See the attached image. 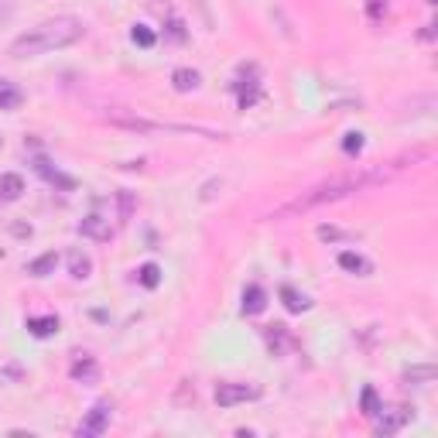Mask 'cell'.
Here are the masks:
<instances>
[{
	"label": "cell",
	"mask_w": 438,
	"mask_h": 438,
	"mask_svg": "<svg viewBox=\"0 0 438 438\" xmlns=\"http://www.w3.org/2000/svg\"><path fill=\"white\" fill-rule=\"evenodd\" d=\"M363 144H366V141H363L360 130H349V134H346V141H342V151H346V155H360Z\"/></svg>",
	"instance_id": "obj_22"
},
{
	"label": "cell",
	"mask_w": 438,
	"mask_h": 438,
	"mask_svg": "<svg viewBox=\"0 0 438 438\" xmlns=\"http://www.w3.org/2000/svg\"><path fill=\"white\" fill-rule=\"evenodd\" d=\"M27 333L38 335V339H49L58 333V315H38V318H27Z\"/></svg>",
	"instance_id": "obj_12"
},
{
	"label": "cell",
	"mask_w": 438,
	"mask_h": 438,
	"mask_svg": "<svg viewBox=\"0 0 438 438\" xmlns=\"http://www.w3.org/2000/svg\"><path fill=\"white\" fill-rule=\"evenodd\" d=\"M79 233L86 236V240H96V243H106L110 236H113V226H110V219L106 216H86L82 223H79Z\"/></svg>",
	"instance_id": "obj_6"
},
{
	"label": "cell",
	"mask_w": 438,
	"mask_h": 438,
	"mask_svg": "<svg viewBox=\"0 0 438 438\" xmlns=\"http://www.w3.org/2000/svg\"><path fill=\"white\" fill-rule=\"evenodd\" d=\"M69 373H72V380H79V384H96L100 380V366H96V360H89V356L72 363Z\"/></svg>",
	"instance_id": "obj_10"
},
{
	"label": "cell",
	"mask_w": 438,
	"mask_h": 438,
	"mask_svg": "<svg viewBox=\"0 0 438 438\" xmlns=\"http://www.w3.org/2000/svg\"><path fill=\"white\" fill-rule=\"evenodd\" d=\"M38 172H41L45 179L52 181V185H58V188H65V192H72V188H76V181L69 179V175H62L58 168H52V165H49V161H41V157H38Z\"/></svg>",
	"instance_id": "obj_15"
},
{
	"label": "cell",
	"mask_w": 438,
	"mask_h": 438,
	"mask_svg": "<svg viewBox=\"0 0 438 438\" xmlns=\"http://www.w3.org/2000/svg\"><path fill=\"white\" fill-rule=\"evenodd\" d=\"M428 4H438V0H428Z\"/></svg>",
	"instance_id": "obj_28"
},
{
	"label": "cell",
	"mask_w": 438,
	"mask_h": 438,
	"mask_svg": "<svg viewBox=\"0 0 438 438\" xmlns=\"http://www.w3.org/2000/svg\"><path fill=\"white\" fill-rule=\"evenodd\" d=\"M425 157H432V148H418V151H411V155L390 161L387 168H373V172H353V175H339V179L322 181V185H315V188H309V192H302L298 199H291L288 206L274 209V216H271V219L302 216V212H311V209H318V206L339 202V199H346V195H356V192L370 188V185H380V181H387L390 175L404 172L408 165H414V161H425Z\"/></svg>",
	"instance_id": "obj_1"
},
{
	"label": "cell",
	"mask_w": 438,
	"mask_h": 438,
	"mask_svg": "<svg viewBox=\"0 0 438 438\" xmlns=\"http://www.w3.org/2000/svg\"><path fill=\"white\" fill-rule=\"evenodd\" d=\"M106 120H110L113 127H124V130H141V134H151V130H161V124H155V120H148V117H137V113H130V110H110V113H106Z\"/></svg>",
	"instance_id": "obj_5"
},
{
	"label": "cell",
	"mask_w": 438,
	"mask_h": 438,
	"mask_svg": "<svg viewBox=\"0 0 438 438\" xmlns=\"http://www.w3.org/2000/svg\"><path fill=\"white\" fill-rule=\"evenodd\" d=\"M0 257H4V254H0Z\"/></svg>",
	"instance_id": "obj_29"
},
{
	"label": "cell",
	"mask_w": 438,
	"mask_h": 438,
	"mask_svg": "<svg viewBox=\"0 0 438 438\" xmlns=\"http://www.w3.org/2000/svg\"><path fill=\"white\" fill-rule=\"evenodd\" d=\"M360 411L366 414V418H377V414L384 411V404H380V397H377V390H373V387H363V394H360Z\"/></svg>",
	"instance_id": "obj_18"
},
{
	"label": "cell",
	"mask_w": 438,
	"mask_h": 438,
	"mask_svg": "<svg viewBox=\"0 0 438 438\" xmlns=\"http://www.w3.org/2000/svg\"><path fill=\"white\" fill-rule=\"evenodd\" d=\"M137 281L144 284V288H157V284H161V267H157V264H144L141 274H137Z\"/></svg>",
	"instance_id": "obj_21"
},
{
	"label": "cell",
	"mask_w": 438,
	"mask_h": 438,
	"mask_svg": "<svg viewBox=\"0 0 438 438\" xmlns=\"http://www.w3.org/2000/svg\"><path fill=\"white\" fill-rule=\"evenodd\" d=\"M339 267H342V271H353V274H370V264H366L360 254H353V250L339 254Z\"/></svg>",
	"instance_id": "obj_19"
},
{
	"label": "cell",
	"mask_w": 438,
	"mask_h": 438,
	"mask_svg": "<svg viewBox=\"0 0 438 438\" xmlns=\"http://www.w3.org/2000/svg\"><path fill=\"white\" fill-rule=\"evenodd\" d=\"M130 209H134V195H130V192H120V223L130 219Z\"/></svg>",
	"instance_id": "obj_24"
},
{
	"label": "cell",
	"mask_w": 438,
	"mask_h": 438,
	"mask_svg": "<svg viewBox=\"0 0 438 438\" xmlns=\"http://www.w3.org/2000/svg\"><path fill=\"white\" fill-rule=\"evenodd\" d=\"M21 100H25V93L11 79H0V110H18Z\"/></svg>",
	"instance_id": "obj_14"
},
{
	"label": "cell",
	"mask_w": 438,
	"mask_h": 438,
	"mask_svg": "<svg viewBox=\"0 0 438 438\" xmlns=\"http://www.w3.org/2000/svg\"><path fill=\"white\" fill-rule=\"evenodd\" d=\"M257 397H260L257 384H219L216 387V404H219V408L247 404V401H257Z\"/></svg>",
	"instance_id": "obj_3"
},
{
	"label": "cell",
	"mask_w": 438,
	"mask_h": 438,
	"mask_svg": "<svg viewBox=\"0 0 438 438\" xmlns=\"http://www.w3.org/2000/svg\"><path fill=\"white\" fill-rule=\"evenodd\" d=\"M264 339H267V346H271L274 356H281L284 349H295V339L288 333V326H267V329H264Z\"/></svg>",
	"instance_id": "obj_7"
},
{
	"label": "cell",
	"mask_w": 438,
	"mask_h": 438,
	"mask_svg": "<svg viewBox=\"0 0 438 438\" xmlns=\"http://www.w3.org/2000/svg\"><path fill=\"white\" fill-rule=\"evenodd\" d=\"M243 315H260V311L267 309V291L260 288V284H250L247 291H243Z\"/></svg>",
	"instance_id": "obj_8"
},
{
	"label": "cell",
	"mask_w": 438,
	"mask_h": 438,
	"mask_svg": "<svg viewBox=\"0 0 438 438\" xmlns=\"http://www.w3.org/2000/svg\"><path fill=\"white\" fill-rule=\"evenodd\" d=\"M370 14H373V18H380V0H370Z\"/></svg>",
	"instance_id": "obj_27"
},
{
	"label": "cell",
	"mask_w": 438,
	"mask_h": 438,
	"mask_svg": "<svg viewBox=\"0 0 438 438\" xmlns=\"http://www.w3.org/2000/svg\"><path fill=\"white\" fill-rule=\"evenodd\" d=\"M318 236L322 240H329V243H335V240H349L342 230H335V226H318Z\"/></svg>",
	"instance_id": "obj_25"
},
{
	"label": "cell",
	"mask_w": 438,
	"mask_h": 438,
	"mask_svg": "<svg viewBox=\"0 0 438 438\" xmlns=\"http://www.w3.org/2000/svg\"><path fill=\"white\" fill-rule=\"evenodd\" d=\"M380 425H377V435H394V432H401L404 425H408V418L411 411H380Z\"/></svg>",
	"instance_id": "obj_9"
},
{
	"label": "cell",
	"mask_w": 438,
	"mask_h": 438,
	"mask_svg": "<svg viewBox=\"0 0 438 438\" xmlns=\"http://www.w3.org/2000/svg\"><path fill=\"white\" fill-rule=\"evenodd\" d=\"M106 428H110V404H93L89 414L82 418V425L76 428V435L79 438H96V435H103Z\"/></svg>",
	"instance_id": "obj_4"
},
{
	"label": "cell",
	"mask_w": 438,
	"mask_h": 438,
	"mask_svg": "<svg viewBox=\"0 0 438 438\" xmlns=\"http://www.w3.org/2000/svg\"><path fill=\"white\" fill-rule=\"evenodd\" d=\"M435 370L432 366H418V370H408V380H432Z\"/></svg>",
	"instance_id": "obj_26"
},
{
	"label": "cell",
	"mask_w": 438,
	"mask_h": 438,
	"mask_svg": "<svg viewBox=\"0 0 438 438\" xmlns=\"http://www.w3.org/2000/svg\"><path fill=\"white\" fill-rule=\"evenodd\" d=\"M281 302H284V309H288V311H309V305H311L309 298H305V295H298L291 284H284V288H281Z\"/></svg>",
	"instance_id": "obj_16"
},
{
	"label": "cell",
	"mask_w": 438,
	"mask_h": 438,
	"mask_svg": "<svg viewBox=\"0 0 438 438\" xmlns=\"http://www.w3.org/2000/svg\"><path fill=\"white\" fill-rule=\"evenodd\" d=\"M199 82H202V76H199L195 69H175V72H172V86H175L179 93H192V89H199Z\"/></svg>",
	"instance_id": "obj_13"
},
{
	"label": "cell",
	"mask_w": 438,
	"mask_h": 438,
	"mask_svg": "<svg viewBox=\"0 0 438 438\" xmlns=\"http://www.w3.org/2000/svg\"><path fill=\"white\" fill-rule=\"evenodd\" d=\"M134 41H137L141 49H151V45H155V31H151V27H144V25H137V27H134Z\"/></svg>",
	"instance_id": "obj_23"
},
{
	"label": "cell",
	"mask_w": 438,
	"mask_h": 438,
	"mask_svg": "<svg viewBox=\"0 0 438 438\" xmlns=\"http://www.w3.org/2000/svg\"><path fill=\"white\" fill-rule=\"evenodd\" d=\"M82 31L86 27H82L79 18H55V21H45V25L18 34L14 45H11V55L14 58H31V55H45L55 52V49H69L82 38Z\"/></svg>",
	"instance_id": "obj_2"
},
{
	"label": "cell",
	"mask_w": 438,
	"mask_h": 438,
	"mask_svg": "<svg viewBox=\"0 0 438 438\" xmlns=\"http://www.w3.org/2000/svg\"><path fill=\"white\" fill-rule=\"evenodd\" d=\"M55 264H58V257H55V254H45V257H38V260L27 264V274H34V278H49V274L55 271Z\"/></svg>",
	"instance_id": "obj_20"
},
{
	"label": "cell",
	"mask_w": 438,
	"mask_h": 438,
	"mask_svg": "<svg viewBox=\"0 0 438 438\" xmlns=\"http://www.w3.org/2000/svg\"><path fill=\"white\" fill-rule=\"evenodd\" d=\"M69 271H72V278H76V281H86V278L93 274V264H89L86 254L72 250V254H69Z\"/></svg>",
	"instance_id": "obj_17"
},
{
	"label": "cell",
	"mask_w": 438,
	"mask_h": 438,
	"mask_svg": "<svg viewBox=\"0 0 438 438\" xmlns=\"http://www.w3.org/2000/svg\"><path fill=\"white\" fill-rule=\"evenodd\" d=\"M21 192H25V179H21V175H14V172L0 175V199L18 202V199H21Z\"/></svg>",
	"instance_id": "obj_11"
}]
</instances>
